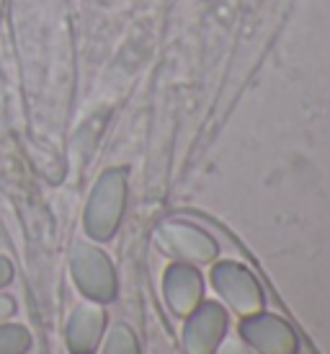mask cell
Listing matches in <instances>:
<instances>
[{
	"label": "cell",
	"mask_w": 330,
	"mask_h": 354,
	"mask_svg": "<svg viewBox=\"0 0 330 354\" xmlns=\"http://www.w3.org/2000/svg\"><path fill=\"white\" fill-rule=\"evenodd\" d=\"M98 328H101V315L90 308H80L72 324H70V346L75 352H86L96 344Z\"/></svg>",
	"instance_id": "2"
},
{
	"label": "cell",
	"mask_w": 330,
	"mask_h": 354,
	"mask_svg": "<svg viewBox=\"0 0 330 354\" xmlns=\"http://www.w3.org/2000/svg\"><path fill=\"white\" fill-rule=\"evenodd\" d=\"M10 279H13V266H10V261L6 256H0V287L8 285Z\"/></svg>",
	"instance_id": "4"
},
{
	"label": "cell",
	"mask_w": 330,
	"mask_h": 354,
	"mask_svg": "<svg viewBox=\"0 0 330 354\" xmlns=\"http://www.w3.org/2000/svg\"><path fill=\"white\" fill-rule=\"evenodd\" d=\"M13 313H16V303H13L10 297L0 295V321H6V318H10Z\"/></svg>",
	"instance_id": "5"
},
{
	"label": "cell",
	"mask_w": 330,
	"mask_h": 354,
	"mask_svg": "<svg viewBox=\"0 0 330 354\" xmlns=\"http://www.w3.org/2000/svg\"><path fill=\"white\" fill-rule=\"evenodd\" d=\"M75 274H78L86 292L104 295V290H106V266H104V259L96 251H88V248L75 251Z\"/></svg>",
	"instance_id": "1"
},
{
	"label": "cell",
	"mask_w": 330,
	"mask_h": 354,
	"mask_svg": "<svg viewBox=\"0 0 330 354\" xmlns=\"http://www.w3.org/2000/svg\"><path fill=\"white\" fill-rule=\"evenodd\" d=\"M31 346V334L19 324L0 326V354H23Z\"/></svg>",
	"instance_id": "3"
}]
</instances>
